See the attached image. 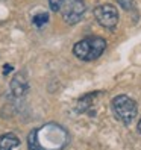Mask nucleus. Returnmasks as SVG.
<instances>
[{
  "label": "nucleus",
  "instance_id": "nucleus-1",
  "mask_svg": "<svg viewBox=\"0 0 141 150\" xmlns=\"http://www.w3.org/2000/svg\"><path fill=\"white\" fill-rule=\"evenodd\" d=\"M33 132L40 150H62L70 139L68 132L56 123H47Z\"/></svg>",
  "mask_w": 141,
  "mask_h": 150
},
{
  "label": "nucleus",
  "instance_id": "nucleus-2",
  "mask_svg": "<svg viewBox=\"0 0 141 150\" xmlns=\"http://www.w3.org/2000/svg\"><path fill=\"white\" fill-rule=\"evenodd\" d=\"M106 49V41L100 37H88L74 44L73 53L81 61H94Z\"/></svg>",
  "mask_w": 141,
  "mask_h": 150
},
{
  "label": "nucleus",
  "instance_id": "nucleus-3",
  "mask_svg": "<svg viewBox=\"0 0 141 150\" xmlns=\"http://www.w3.org/2000/svg\"><path fill=\"white\" fill-rule=\"evenodd\" d=\"M111 108L114 112V117L123 125H130L138 112L137 102L126 94H120L114 97L111 102Z\"/></svg>",
  "mask_w": 141,
  "mask_h": 150
},
{
  "label": "nucleus",
  "instance_id": "nucleus-4",
  "mask_svg": "<svg viewBox=\"0 0 141 150\" xmlns=\"http://www.w3.org/2000/svg\"><path fill=\"white\" fill-rule=\"evenodd\" d=\"M86 5L84 0H62L59 12L67 24H76L84 18Z\"/></svg>",
  "mask_w": 141,
  "mask_h": 150
},
{
  "label": "nucleus",
  "instance_id": "nucleus-5",
  "mask_svg": "<svg viewBox=\"0 0 141 150\" xmlns=\"http://www.w3.org/2000/svg\"><path fill=\"white\" fill-rule=\"evenodd\" d=\"M94 17L100 26L106 29H114L118 23V11L112 5H100L94 9Z\"/></svg>",
  "mask_w": 141,
  "mask_h": 150
},
{
  "label": "nucleus",
  "instance_id": "nucleus-6",
  "mask_svg": "<svg viewBox=\"0 0 141 150\" xmlns=\"http://www.w3.org/2000/svg\"><path fill=\"white\" fill-rule=\"evenodd\" d=\"M29 90V83H28V79L23 73H18L12 77L11 81V93L14 97H23Z\"/></svg>",
  "mask_w": 141,
  "mask_h": 150
},
{
  "label": "nucleus",
  "instance_id": "nucleus-7",
  "mask_svg": "<svg viewBox=\"0 0 141 150\" xmlns=\"http://www.w3.org/2000/svg\"><path fill=\"white\" fill-rule=\"evenodd\" d=\"M20 146V139L15 134H5L0 137V150H14Z\"/></svg>",
  "mask_w": 141,
  "mask_h": 150
},
{
  "label": "nucleus",
  "instance_id": "nucleus-8",
  "mask_svg": "<svg viewBox=\"0 0 141 150\" xmlns=\"http://www.w3.org/2000/svg\"><path fill=\"white\" fill-rule=\"evenodd\" d=\"M49 21V14L47 12H43V14H37L32 18V23L37 26V28H43L44 24Z\"/></svg>",
  "mask_w": 141,
  "mask_h": 150
},
{
  "label": "nucleus",
  "instance_id": "nucleus-9",
  "mask_svg": "<svg viewBox=\"0 0 141 150\" xmlns=\"http://www.w3.org/2000/svg\"><path fill=\"white\" fill-rule=\"evenodd\" d=\"M117 2H118V5L123 8V9H126V11L134 9V8H135V2H134V0H117Z\"/></svg>",
  "mask_w": 141,
  "mask_h": 150
},
{
  "label": "nucleus",
  "instance_id": "nucleus-10",
  "mask_svg": "<svg viewBox=\"0 0 141 150\" xmlns=\"http://www.w3.org/2000/svg\"><path fill=\"white\" fill-rule=\"evenodd\" d=\"M61 3H62V0H49V5H50V9L53 12H58L59 8H61Z\"/></svg>",
  "mask_w": 141,
  "mask_h": 150
},
{
  "label": "nucleus",
  "instance_id": "nucleus-11",
  "mask_svg": "<svg viewBox=\"0 0 141 150\" xmlns=\"http://www.w3.org/2000/svg\"><path fill=\"white\" fill-rule=\"evenodd\" d=\"M12 71V65H9V64H6L5 67H3V76H6L8 73H11Z\"/></svg>",
  "mask_w": 141,
  "mask_h": 150
},
{
  "label": "nucleus",
  "instance_id": "nucleus-12",
  "mask_svg": "<svg viewBox=\"0 0 141 150\" xmlns=\"http://www.w3.org/2000/svg\"><path fill=\"white\" fill-rule=\"evenodd\" d=\"M138 132H140V134H141V120L138 121Z\"/></svg>",
  "mask_w": 141,
  "mask_h": 150
}]
</instances>
